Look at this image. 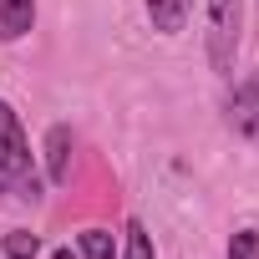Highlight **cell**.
<instances>
[{"mask_svg":"<svg viewBox=\"0 0 259 259\" xmlns=\"http://www.w3.org/2000/svg\"><path fill=\"white\" fill-rule=\"evenodd\" d=\"M36 26V0H0V41H21Z\"/></svg>","mask_w":259,"mask_h":259,"instance_id":"6","label":"cell"},{"mask_svg":"<svg viewBox=\"0 0 259 259\" xmlns=\"http://www.w3.org/2000/svg\"><path fill=\"white\" fill-rule=\"evenodd\" d=\"M229 259H259V229H239L229 239Z\"/></svg>","mask_w":259,"mask_h":259,"instance_id":"10","label":"cell"},{"mask_svg":"<svg viewBox=\"0 0 259 259\" xmlns=\"http://www.w3.org/2000/svg\"><path fill=\"white\" fill-rule=\"evenodd\" d=\"M41 254V239L31 229H11L6 234V259H36Z\"/></svg>","mask_w":259,"mask_h":259,"instance_id":"9","label":"cell"},{"mask_svg":"<svg viewBox=\"0 0 259 259\" xmlns=\"http://www.w3.org/2000/svg\"><path fill=\"white\" fill-rule=\"evenodd\" d=\"M46 183H71V127L56 122L46 133Z\"/></svg>","mask_w":259,"mask_h":259,"instance_id":"4","label":"cell"},{"mask_svg":"<svg viewBox=\"0 0 259 259\" xmlns=\"http://www.w3.org/2000/svg\"><path fill=\"white\" fill-rule=\"evenodd\" d=\"M239 41H244V0H208V31L203 51L219 76H234L239 66Z\"/></svg>","mask_w":259,"mask_h":259,"instance_id":"2","label":"cell"},{"mask_svg":"<svg viewBox=\"0 0 259 259\" xmlns=\"http://www.w3.org/2000/svg\"><path fill=\"white\" fill-rule=\"evenodd\" d=\"M224 122L244 143H259V71H249L244 81H234V92L224 102Z\"/></svg>","mask_w":259,"mask_h":259,"instance_id":"3","label":"cell"},{"mask_svg":"<svg viewBox=\"0 0 259 259\" xmlns=\"http://www.w3.org/2000/svg\"><path fill=\"white\" fill-rule=\"evenodd\" d=\"M51 259H76V249H56V254H51Z\"/></svg>","mask_w":259,"mask_h":259,"instance_id":"11","label":"cell"},{"mask_svg":"<svg viewBox=\"0 0 259 259\" xmlns=\"http://www.w3.org/2000/svg\"><path fill=\"white\" fill-rule=\"evenodd\" d=\"M0 193L16 198V203H41L46 198V178L36 168L31 138L16 117V107L0 97Z\"/></svg>","mask_w":259,"mask_h":259,"instance_id":"1","label":"cell"},{"mask_svg":"<svg viewBox=\"0 0 259 259\" xmlns=\"http://www.w3.org/2000/svg\"><path fill=\"white\" fill-rule=\"evenodd\" d=\"M122 259H153V234L143 229V219H127V229H122Z\"/></svg>","mask_w":259,"mask_h":259,"instance_id":"8","label":"cell"},{"mask_svg":"<svg viewBox=\"0 0 259 259\" xmlns=\"http://www.w3.org/2000/svg\"><path fill=\"white\" fill-rule=\"evenodd\" d=\"M76 259H117L112 229H81L76 234Z\"/></svg>","mask_w":259,"mask_h":259,"instance_id":"7","label":"cell"},{"mask_svg":"<svg viewBox=\"0 0 259 259\" xmlns=\"http://www.w3.org/2000/svg\"><path fill=\"white\" fill-rule=\"evenodd\" d=\"M188 16H193V0H148V21L163 36H178L188 26Z\"/></svg>","mask_w":259,"mask_h":259,"instance_id":"5","label":"cell"}]
</instances>
